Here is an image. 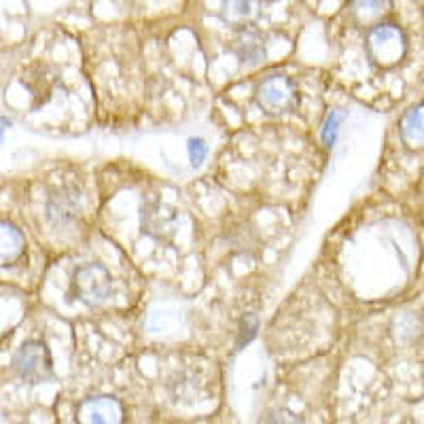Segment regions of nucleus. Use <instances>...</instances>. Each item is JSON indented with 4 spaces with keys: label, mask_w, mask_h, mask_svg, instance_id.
Instances as JSON below:
<instances>
[{
    "label": "nucleus",
    "mask_w": 424,
    "mask_h": 424,
    "mask_svg": "<svg viewBox=\"0 0 424 424\" xmlns=\"http://www.w3.org/2000/svg\"><path fill=\"white\" fill-rule=\"evenodd\" d=\"M367 53L380 68L397 66L407 53V38L395 24H378L367 34Z\"/></svg>",
    "instance_id": "nucleus-1"
},
{
    "label": "nucleus",
    "mask_w": 424,
    "mask_h": 424,
    "mask_svg": "<svg viewBox=\"0 0 424 424\" xmlns=\"http://www.w3.org/2000/svg\"><path fill=\"white\" fill-rule=\"evenodd\" d=\"M73 293L87 305H102L113 293V276L100 263L79 265L73 274Z\"/></svg>",
    "instance_id": "nucleus-2"
},
{
    "label": "nucleus",
    "mask_w": 424,
    "mask_h": 424,
    "mask_svg": "<svg viewBox=\"0 0 424 424\" xmlns=\"http://www.w3.org/2000/svg\"><path fill=\"white\" fill-rule=\"evenodd\" d=\"M13 369L20 380L38 384L53 374V358L45 342L30 340L20 346L13 356Z\"/></svg>",
    "instance_id": "nucleus-3"
},
{
    "label": "nucleus",
    "mask_w": 424,
    "mask_h": 424,
    "mask_svg": "<svg viewBox=\"0 0 424 424\" xmlns=\"http://www.w3.org/2000/svg\"><path fill=\"white\" fill-rule=\"evenodd\" d=\"M257 104L270 115L291 113L299 104V91L295 81L285 75L268 77L257 87Z\"/></svg>",
    "instance_id": "nucleus-4"
},
{
    "label": "nucleus",
    "mask_w": 424,
    "mask_h": 424,
    "mask_svg": "<svg viewBox=\"0 0 424 424\" xmlns=\"http://www.w3.org/2000/svg\"><path fill=\"white\" fill-rule=\"evenodd\" d=\"M123 407L111 395H98L77 405V424H121Z\"/></svg>",
    "instance_id": "nucleus-5"
},
{
    "label": "nucleus",
    "mask_w": 424,
    "mask_h": 424,
    "mask_svg": "<svg viewBox=\"0 0 424 424\" xmlns=\"http://www.w3.org/2000/svg\"><path fill=\"white\" fill-rule=\"evenodd\" d=\"M401 140L409 149H422L424 146V102L416 104L414 109H409L399 126Z\"/></svg>",
    "instance_id": "nucleus-6"
},
{
    "label": "nucleus",
    "mask_w": 424,
    "mask_h": 424,
    "mask_svg": "<svg viewBox=\"0 0 424 424\" xmlns=\"http://www.w3.org/2000/svg\"><path fill=\"white\" fill-rule=\"evenodd\" d=\"M24 234L9 221H3L0 225V261L7 268V265H13L22 255H24Z\"/></svg>",
    "instance_id": "nucleus-7"
},
{
    "label": "nucleus",
    "mask_w": 424,
    "mask_h": 424,
    "mask_svg": "<svg viewBox=\"0 0 424 424\" xmlns=\"http://www.w3.org/2000/svg\"><path fill=\"white\" fill-rule=\"evenodd\" d=\"M238 53H240L242 62H248V64H257L265 56L263 45L255 34H244L238 40Z\"/></svg>",
    "instance_id": "nucleus-8"
},
{
    "label": "nucleus",
    "mask_w": 424,
    "mask_h": 424,
    "mask_svg": "<svg viewBox=\"0 0 424 424\" xmlns=\"http://www.w3.org/2000/svg\"><path fill=\"white\" fill-rule=\"evenodd\" d=\"M342 121H344V115H342V113H338V111H331V113L327 115L325 126H323V142H325L327 146H333V142H335V136H338V130H340Z\"/></svg>",
    "instance_id": "nucleus-9"
},
{
    "label": "nucleus",
    "mask_w": 424,
    "mask_h": 424,
    "mask_svg": "<svg viewBox=\"0 0 424 424\" xmlns=\"http://www.w3.org/2000/svg\"><path fill=\"white\" fill-rule=\"evenodd\" d=\"M208 155V144L202 140V138H191L189 140V159H191V164L193 168H199L202 162L206 159Z\"/></svg>",
    "instance_id": "nucleus-10"
},
{
    "label": "nucleus",
    "mask_w": 424,
    "mask_h": 424,
    "mask_svg": "<svg viewBox=\"0 0 424 424\" xmlns=\"http://www.w3.org/2000/svg\"><path fill=\"white\" fill-rule=\"evenodd\" d=\"M255 331H257V316L250 314L244 318V325H242V333H240V342L238 346H242L244 342H250L255 338Z\"/></svg>",
    "instance_id": "nucleus-11"
},
{
    "label": "nucleus",
    "mask_w": 424,
    "mask_h": 424,
    "mask_svg": "<svg viewBox=\"0 0 424 424\" xmlns=\"http://www.w3.org/2000/svg\"><path fill=\"white\" fill-rule=\"evenodd\" d=\"M268 424H299V420L293 414H289V411H278V414H274L270 418Z\"/></svg>",
    "instance_id": "nucleus-12"
}]
</instances>
